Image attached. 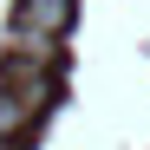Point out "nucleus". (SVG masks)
I'll return each instance as SVG.
<instances>
[{"label":"nucleus","instance_id":"nucleus-1","mask_svg":"<svg viewBox=\"0 0 150 150\" xmlns=\"http://www.w3.org/2000/svg\"><path fill=\"white\" fill-rule=\"evenodd\" d=\"M72 26V0H20L7 26V59L20 65H52L59 72V39Z\"/></svg>","mask_w":150,"mask_h":150}]
</instances>
